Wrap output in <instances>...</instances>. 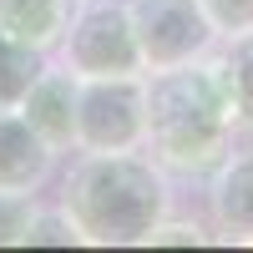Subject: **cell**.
<instances>
[{
    "label": "cell",
    "mask_w": 253,
    "mask_h": 253,
    "mask_svg": "<svg viewBox=\"0 0 253 253\" xmlns=\"http://www.w3.org/2000/svg\"><path fill=\"white\" fill-rule=\"evenodd\" d=\"M76 86H81V81H76L66 66L46 61L41 76L31 81V91L20 96V107H15L20 117L31 122V132L46 142L56 157L76 152Z\"/></svg>",
    "instance_id": "8992f818"
},
{
    "label": "cell",
    "mask_w": 253,
    "mask_h": 253,
    "mask_svg": "<svg viewBox=\"0 0 253 253\" xmlns=\"http://www.w3.org/2000/svg\"><path fill=\"white\" fill-rule=\"evenodd\" d=\"M208 238H213V233H208V223H177L172 213H167L157 228H152V238H147V243H208Z\"/></svg>",
    "instance_id": "5bb4252c"
},
{
    "label": "cell",
    "mask_w": 253,
    "mask_h": 253,
    "mask_svg": "<svg viewBox=\"0 0 253 253\" xmlns=\"http://www.w3.org/2000/svg\"><path fill=\"white\" fill-rule=\"evenodd\" d=\"M56 152L31 132L15 107L0 112V193H41L56 172Z\"/></svg>",
    "instance_id": "ba28073f"
},
{
    "label": "cell",
    "mask_w": 253,
    "mask_h": 253,
    "mask_svg": "<svg viewBox=\"0 0 253 253\" xmlns=\"http://www.w3.org/2000/svg\"><path fill=\"white\" fill-rule=\"evenodd\" d=\"M208 20H213L218 41L223 36H238V31H253V0H203Z\"/></svg>",
    "instance_id": "4fadbf2b"
},
{
    "label": "cell",
    "mask_w": 253,
    "mask_h": 253,
    "mask_svg": "<svg viewBox=\"0 0 253 253\" xmlns=\"http://www.w3.org/2000/svg\"><path fill=\"white\" fill-rule=\"evenodd\" d=\"M51 56H41L31 46H20L15 36L0 31V112H10L20 107V96L31 91V81L41 76V66H46Z\"/></svg>",
    "instance_id": "8fae6325"
},
{
    "label": "cell",
    "mask_w": 253,
    "mask_h": 253,
    "mask_svg": "<svg viewBox=\"0 0 253 253\" xmlns=\"http://www.w3.org/2000/svg\"><path fill=\"white\" fill-rule=\"evenodd\" d=\"M56 208L76 223L81 243H147L172 213V177L147 152H76V162L61 172Z\"/></svg>",
    "instance_id": "7a4b0ae2"
},
{
    "label": "cell",
    "mask_w": 253,
    "mask_h": 253,
    "mask_svg": "<svg viewBox=\"0 0 253 253\" xmlns=\"http://www.w3.org/2000/svg\"><path fill=\"white\" fill-rule=\"evenodd\" d=\"M56 66H66L76 81L91 76H142L137 31L126 15V0H71V20L61 31Z\"/></svg>",
    "instance_id": "3957f363"
},
{
    "label": "cell",
    "mask_w": 253,
    "mask_h": 253,
    "mask_svg": "<svg viewBox=\"0 0 253 253\" xmlns=\"http://www.w3.org/2000/svg\"><path fill=\"white\" fill-rule=\"evenodd\" d=\"M142 107L147 137L142 152L177 182H208L218 162L233 152V112L223 96L218 56H198L187 66L147 71L142 76Z\"/></svg>",
    "instance_id": "6da1fadb"
},
{
    "label": "cell",
    "mask_w": 253,
    "mask_h": 253,
    "mask_svg": "<svg viewBox=\"0 0 253 253\" xmlns=\"http://www.w3.org/2000/svg\"><path fill=\"white\" fill-rule=\"evenodd\" d=\"M126 15L137 31L142 71L187 66V61L218 51V31L208 20L203 0H126Z\"/></svg>",
    "instance_id": "5b68a950"
},
{
    "label": "cell",
    "mask_w": 253,
    "mask_h": 253,
    "mask_svg": "<svg viewBox=\"0 0 253 253\" xmlns=\"http://www.w3.org/2000/svg\"><path fill=\"white\" fill-rule=\"evenodd\" d=\"M41 213L36 193H0V248L31 243V223Z\"/></svg>",
    "instance_id": "7c38bea8"
},
{
    "label": "cell",
    "mask_w": 253,
    "mask_h": 253,
    "mask_svg": "<svg viewBox=\"0 0 253 253\" xmlns=\"http://www.w3.org/2000/svg\"><path fill=\"white\" fill-rule=\"evenodd\" d=\"M213 56H218V76H223V96H228V112H233V126L243 137H253V31L223 36Z\"/></svg>",
    "instance_id": "30bf717a"
},
{
    "label": "cell",
    "mask_w": 253,
    "mask_h": 253,
    "mask_svg": "<svg viewBox=\"0 0 253 253\" xmlns=\"http://www.w3.org/2000/svg\"><path fill=\"white\" fill-rule=\"evenodd\" d=\"M208 223L228 243H253V142L233 147L208 177Z\"/></svg>",
    "instance_id": "52a82bcc"
},
{
    "label": "cell",
    "mask_w": 253,
    "mask_h": 253,
    "mask_svg": "<svg viewBox=\"0 0 253 253\" xmlns=\"http://www.w3.org/2000/svg\"><path fill=\"white\" fill-rule=\"evenodd\" d=\"M66 20H71V0H0V31L41 56L56 51Z\"/></svg>",
    "instance_id": "9c48e42d"
},
{
    "label": "cell",
    "mask_w": 253,
    "mask_h": 253,
    "mask_svg": "<svg viewBox=\"0 0 253 253\" xmlns=\"http://www.w3.org/2000/svg\"><path fill=\"white\" fill-rule=\"evenodd\" d=\"M142 76H91L76 86V152H142Z\"/></svg>",
    "instance_id": "277c9868"
}]
</instances>
